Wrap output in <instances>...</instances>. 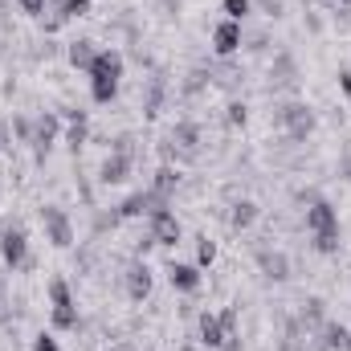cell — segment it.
Instances as JSON below:
<instances>
[{
  "label": "cell",
  "instance_id": "1",
  "mask_svg": "<svg viewBox=\"0 0 351 351\" xmlns=\"http://www.w3.org/2000/svg\"><path fill=\"white\" fill-rule=\"evenodd\" d=\"M119 82H123V53H119V49H98V58H94V66H90V98H94L98 106L114 102Z\"/></svg>",
  "mask_w": 351,
  "mask_h": 351
},
{
  "label": "cell",
  "instance_id": "2",
  "mask_svg": "<svg viewBox=\"0 0 351 351\" xmlns=\"http://www.w3.org/2000/svg\"><path fill=\"white\" fill-rule=\"evenodd\" d=\"M274 123L286 131V139L306 143V135L315 131V110H311L306 102H282V106H278V114H274Z\"/></svg>",
  "mask_w": 351,
  "mask_h": 351
},
{
  "label": "cell",
  "instance_id": "3",
  "mask_svg": "<svg viewBox=\"0 0 351 351\" xmlns=\"http://www.w3.org/2000/svg\"><path fill=\"white\" fill-rule=\"evenodd\" d=\"M49 319L58 331H74L78 327V306H74V290L66 278H53L49 282Z\"/></svg>",
  "mask_w": 351,
  "mask_h": 351
},
{
  "label": "cell",
  "instance_id": "4",
  "mask_svg": "<svg viewBox=\"0 0 351 351\" xmlns=\"http://www.w3.org/2000/svg\"><path fill=\"white\" fill-rule=\"evenodd\" d=\"M41 225H45V241H49L53 250H70V245H74V221L66 217V208L45 204V208H41Z\"/></svg>",
  "mask_w": 351,
  "mask_h": 351
},
{
  "label": "cell",
  "instance_id": "5",
  "mask_svg": "<svg viewBox=\"0 0 351 351\" xmlns=\"http://www.w3.org/2000/svg\"><path fill=\"white\" fill-rule=\"evenodd\" d=\"M168 156H176V160H196L200 156V123H192V119L176 123L172 135H168Z\"/></svg>",
  "mask_w": 351,
  "mask_h": 351
},
{
  "label": "cell",
  "instance_id": "6",
  "mask_svg": "<svg viewBox=\"0 0 351 351\" xmlns=\"http://www.w3.org/2000/svg\"><path fill=\"white\" fill-rule=\"evenodd\" d=\"M147 237H152V245H164V250H176V245H180L184 229H180V221H176L172 208H160V213L147 217Z\"/></svg>",
  "mask_w": 351,
  "mask_h": 351
},
{
  "label": "cell",
  "instance_id": "7",
  "mask_svg": "<svg viewBox=\"0 0 351 351\" xmlns=\"http://www.w3.org/2000/svg\"><path fill=\"white\" fill-rule=\"evenodd\" d=\"M58 135H62V114H53V110H45V114H37L33 119V156L37 160H45L49 156V147L58 143Z\"/></svg>",
  "mask_w": 351,
  "mask_h": 351
},
{
  "label": "cell",
  "instance_id": "8",
  "mask_svg": "<svg viewBox=\"0 0 351 351\" xmlns=\"http://www.w3.org/2000/svg\"><path fill=\"white\" fill-rule=\"evenodd\" d=\"M0 258L8 269H25L29 265V237L25 229H0Z\"/></svg>",
  "mask_w": 351,
  "mask_h": 351
},
{
  "label": "cell",
  "instance_id": "9",
  "mask_svg": "<svg viewBox=\"0 0 351 351\" xmlns=\"http://www.w3.org/2000/svg\"><path fill=\"white\" fill-rule=\"evenodd\" d=\"M331 229H339V208H335L331 200L315 196V200L306 204V233L315 237V233H331Z\"/></svg>",
  "mask_w": 351,
  "mask_h": 351
},
{
  "label": "cell",
  "instance_id": "10",
  "mask_svg": "<svg viewBox=\"0 0 351 351\" xmlns=\"http://www.w3.org/2000/svg\"><path fill=\"white\" fill-rule=\"evenodd\" d=\"M196 331H200V348L208 351H225L229 343V335H225V323H221V315H213V311H200V319H196Z\"/></svg>",
  "mask_w": 351,
  "mask_h": 351
},
{
  "label": "cell",
  "instance_id": "11",
  "mask_svg": "<svg viewBox=\"0 0 351 351\" xmlns=\"http://www.w3.org/2000/svg\"><path fill=\"white\" fill-rule=\"evenodd\" d=\"M135 172V156H127V152H110L106 160H102V168H98V180L102 184H127Z\"/></svg>",
  "mask_w": 351,
  "mask_h": 351
},
{
  "label": "cell",
  "instance_id": "12",
  "mask_svg": "<svg viewBox=\"0 0 351 351\" xmlns=\"http://www.w3.org/2000/svg\"><path fill=\"white\" fill-rule=\"evenodd\" d=\"M123 290H127L131 302H143V298L152 294V269H147L143 262H131L127 274H123Z\"/></svg>",
  "mask_w": 351,
  "mask_h": 351
},
{
  "label": "cell",
  "instance_id": "13",
  "mask_svg": "<svg viewBox=\"0 0 351 351\" xmlns=\"http://www.w3.org/2000/svg\"><path fill=\"white\" fill-rule=\"evenodd\" d=\"M237 49H241V25L237 21H221L213 29V53L217 58H233Z\"/></svg>",
  "mask_w": 351,
  "mask_h": 351
},
{
  "label": "cell",
  "instance_id": "14",
  "mask_svg": "<svg viewBox=\"0 0 351 351\" xmlns=\"http://www.w3.org/2000/svg\"><path fill=\"white\" fill-rule=\"evenodd\" d=\"M315 343H319V351H348L351 343V331L343 327V323H335V319H327L319 331H315Z\"/></svg>",
  "mask_w": 351,
  "mask_h": 351
},
{
  "label": "cell",
  "instance_id": "15",
  "mask_svg": "<svg viewBox=\"0 0 351 351\" xmlns=\"http://www.w3.org/2000/svg\"><path fill=\"white\" fill-rule=\"evenodd\" d=\"M62 127H66V143H70V152H78V147L86 143V135H90L86 110H78V106H70V110L62 114Z\"/></svg>",
  "mask_w": 351,
  "mask_h": 351
},
{
  "label": "cell",
  "instance_id": "16",
  "mask_svg": "<svg viewBox=\"0 0 351 351\" xmlns=\"http://www.w3.org/2000/svg\"><path fill=\"white\" fill-rule=\"evenodd\" d=\"M168 282H172V290H180V294H196L200 290V265L172 262L168 265Z\"/></svg>",
  "mask_w": 351,
  "mask_h": 351
},
{
  "label": "cell",
  "instance_id": "17",
  "mask_svg": "<svg viewBox=\"0 0 351 351\" xmlns=\"http://www.w3.org/2000/svg\"><path fill=\"white\" fill-rule=\"evenodd\" d=\"M258 265H262V274L269 278V282H286L290 278V258L282 254V250H258Z\"/></svg>",
  "mask_w": 351,
  "mask_h": 351
},
{
  "label": "cell",
  "instance_id": "18",
  "mask_svg": "<svg viewBox=\"0 0 351 351\" xmlns=\"http://www.w3.org/2000/svg\"><path fill=\"white\" fill-rule=\"evenodd\" d=\"M164 98H168V82L156 74V78H147V90H143V114L147 119H156L160 110H164Z\"/></svg>",
  "mask_w": 351,
  "mask_h": 351
},
{
  "label": "cell",
  "instance_id": "19",
  "mask_svg": "<svg viewBox=\"0 0 351 351\" xmlns=\"http://www.w3.org/2000/svg\"><path fill=\"white\" fill-rule=\"evenodd\" d=\"M298 323H302V331H319L327 323V302L323 298H306L298 306Z\"/></svg>",
  "mask_w": 351,
  "mask_h": 351
},
{
  "label": "cell",
  "instance_id": "20",
  "mask_svg": "<svg viewBox=\"0 0 351 351\" xmlns=\"http://www.w3.org/2000/svg\"><path fill=\"white\" fill-rule=\"evenodd\" d=\"M269 82H278V86H294V82H298V66H294L290 53H278V58H274V66H269Z\"/></svg>",
  "mask_w": 351,
  "mask_h": 351
},
{
  "label": "cell",
  "instance_id": "21",
  "mask_svg": "<svg viewBox=\"0 0 351 351\" xmlns=\"http://www.w3.org/2000/svg\"><path fill=\"white\" fill-rule=\"evenodd\" d=\"M176 188H180V172H176L172 164L156 168V176H152V192H156V196H164V200H172Z\"/></svg>",
  "mask_w": 351,
  "mask_h": 351
},
{
  "label": "cell",
  "instance_id": "22",
  "mask_svg": "<svg viewBox=\"0 0 351 351\" xmlns=\"http://www.w3.org/2000/svg\"><path fill=\"white\" fill-rule=\"evenodd\" d=\"M258 221V204L254 200H233V208H229V229H250Z\"/></svg>",
  "mask_w": 351,
  "mask_h": 351
},
{
  "label": "cell",
  "instance_id": "23",
  "mask_svg": "<svg viewBox=\"0 0 351 351\" xmlns=\"http://www.w3.org/2000/svg\"><path fill=\"white\" fill-rule=\"evenodd\" d=\"M66 58H70V66H74V70H86V74H90V66H94L98 49H94V41H70Z\"/></svg>",
  "mask_w": 351,
  "mask_h": 351
},
{
  "label": "cell",
  "instance_id": "24",
  "mask_svg": "<svg viewBox=\"0 0 351 351\" xmlns=\"http://www.w3.org/2000/svg\"><path fill=\"white\" fill-rule=\"evenodd\" d=\"M49 4L58 8L53 25H62V21H74V16H86V12H90V0H49Z\"/></svg>",
  "mask_w": 351,
  "mask_h": 351
},
{
  "label": "cell",
  "instance_id": "25",
  "mask_svg": "<svg viewBox=\"0 0 351 351\" xmlns=\"http://www.w3.org/2000/svg\"><path fill=\"white\" fill-rule=\"evenodd\" d=\"M217 262V241L213 237H196V265L204 269V265Z\"/></svg>",
  "mask_w": 351,
  "mask_h": 351
},
{
  "label": "cell",
  "instance_id": "26",
  "mask_svg": "<svg viewBox=\"0 0 351 351\" xmlns=\"http://www.w3.org/2000/svg\"><path fill=\"white\" fill-rule=\"evenodd\" d=\"M221 8H225V21H237V25H241V21L250 16V8H254V0H225Z\"/></svg>",
  "mask_w": 351,
  "mask_h": 351
},
{
  "label": "cell",
  "instance_id": "27",
  "mask_svg": "<svg viewBox=\"0 0 351 351\" xmlns=\"http://www.w3.org/2000/svg\"><path fill=\"white\" fill-rule=\"evenodd\" d=\"M319 254H339V229H331V233H315V241H311Z\"/></svg>",
  "mask_w": 351,
  "mask_h": 351
},
{
  "label": "cell",
  "instance_id": "28",
  "mask_svg": "<svg viewBox=\"0 0 351 351\" xmlns=\"http://www.w3.org/2000/svg\"><path fill=\"white\" fill-rule=\"evenodd\" d=\"M225 110H229V114H225L229 127H245V119H250V106H245V102H229Z\"/></svg>",
  "mask_w": 351,
  "mask_h": 351
},
{
  "label": "cell",
  "instance_id": "29",
  "mask_svg": "<svg viewBox=\"0 0 351 351\" xmlns=\"http://www.w3.org/2000/svg\"><path fill=\"white\" fill-rule=\"evenodd\" d=\"M12 131H16V139H21V143H33V119L16 114V119H12Z\"/></svg>",
  "mask_w": 351,
  "mask_h": 351
},
{
  "label": "cell",
  "instance_id": "30",
  "mask_svg": "<svg viewBox=\"0 0 351 351\" xmlns=\"http://www.w3.org/2000/svg\"><path fill=\"white\" fill-rule=\"evenodd\" d=\"M45 4H49V0H16V8H21L25 16H41V12H45Z\"/></svg>",
  "mask_w": 351,
  "mask_h": 351
},
{
  "label": "cell",
  "instance_id": "31",
  "mask_svg": "<svg viewBox=\"0 0 351 351\" xmlns=\"http://www.w3.org/2000/svg\"><path fill=\"white\" fill-rule=\"evenodd\" d=\"M110 152H127V156H135V139H131V135H119V139L110 143Z\"/></svg>",
  "mask_w": 351,
  "mask_h": 351
},
{
  "label": "cell",
  "instance_id": "32",
  "mask_svg": "<svg viewBox=\"0 0 351 351\" xmlns=\"http://www.w3.org/2000/svg\"><path fill=\"white\" fill-rule=\"evenodd\" d=\"M33 351H62V348H58L53 335H37V339H33Z\"/></svg>",
  "mask_w": 351,
  "mask_h": 351
},
{
  "label": "cell",
  "instance_id": "33",
  "mask_svg": "<svg viewBox=\"0 0 351 351\" xmlns=\"http://www.w3.org/2000/svg\"><path fill=\"white\" fill-rule=\"evenodd\" d=\"M12 315H8V298H4V278H0V327H8Z\"/></svg>",
  "mask_w": 351,
  "mask_h": 351
},
{
  "label": "cell",
  "instance_id": "34",
  "mask_svg": "<svg viewBox=\"0 0 351 351\" xmlns=\"http://www.w3.org/2000/svg\"><path fill=\"white\" fill-rule=\"evenodd\" d=\"M339 176H343V180H351V143L343 147V156H339Z\"/></svg>",
  "mask_w": 351,
  "mask_h": 351
},
{
  "label": "cell",
  "instance_id": "35",
  "mask_svg": "<svg viewBox=\"0 0 351 351\" xmlns=\"http://www.w3.org/2000/svg\"><path fill=\"white\" fill-rule=\"evenodd\" d=\"M262 12L265 16H282V4L278 0H262Z\"/></svg>",
  "mask_w": 351,
  "mask_h": 351
},
{
  "label": "cell",
  "instance_id": "36",
  "mask_svg": "<svg viewBox=\"0 0 351 351\" xmlns=\"http://www.w3.org/2000/svg\"><path fill=\"white\" fill-rule=\"evenodd\" d=\"M339 86H343V94H351V74H339Z\"/></svg>",
  "mask_w": 351,
  "mask_h": 351
},
{
  "label": "cell",
  "instance_id": "37",
  "mask_svg": "<svg viewBox=\"0 0 351 351\" xmlns=\"http://www.w3.org/2000/svg\"><path fill=\"white\" fill-rule=\"evenodd\" d=\"M160 4H164L168 12H176V8H180V0H160Z\"/></svg>",
  "mask_w": 351,
  "mask_h": 351
},
{
  "label": "cell",
  "instance_id": "38",
  "mask_svg": "<svg viewBox=\"0 0 351 351\" xmlns=\"http://www.w3.org/2000/svg\"><path fill=\"white\" fill-rule=\"evenodd\" d=\"M180 351H200V348H196V343H184V348H180Z\"/></svg>",
  "mask_w": 351,
  "mask_h": 351
},
{
  "label": "cell",
  "instance_id": "39",
  "mask_svg": "<svg viewBox=\"0 0 351 351\" xmlns=\"http://www.w3.org/2000/svg\"><path fill=\"white\" fill-rule=\"evenodd\" d=\"M335 4H351V0H335Z\"/></svg>",
  "mask_w": 351,
  "mask_h": 351
}]
</instances>
